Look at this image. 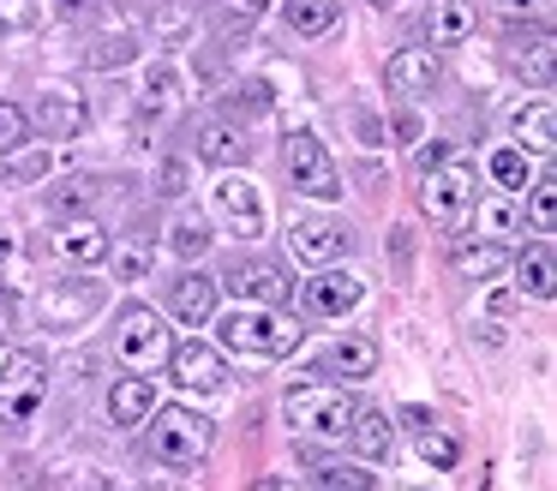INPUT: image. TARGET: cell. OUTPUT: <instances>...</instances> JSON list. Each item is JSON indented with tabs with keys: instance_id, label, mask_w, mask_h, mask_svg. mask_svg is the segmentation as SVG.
<instances>
[{
	"instance_id": "1",
	"label": "cell",
	"mask_w": 557,
	"mask_h": 491,
	"mask_svg": "<svg viewBox=\"0 0 557 491\" xmlns=\"http://www.w3.org/2000/svg\"><path fill=\"white\" fill-rule=\"evenodd\" d=\"M150 426H145V450L157 455V462L169 467H198L210 455V443H216V426H210L205 414H193V407L169 402V407H150Z\"/></svg>"
},
{
	"instance_id": "2",
	"label": "cell",
	"mask_w": 557,
	"mask_h": 491,
	"mask_svg": "<svg viewBox=\"0 0 557 491\" xmlns=\"http://www.w3.org/2000/svg\"><path fill=\"white\" fill-rule=\"evenodd\" d=\"M222 342L240 347V354H258V359H282V354L300 347V323L276 306H246L240 299V306L222 318Z\"/></svg>"
},
{
	"instance_id": "3",
	"label": "cell",
	"mask_w": 557,
	"mask_h": 491,
	"mask_svg": "<svg viewBox=\"0 0 557 491\" xmlns=\"http://www.w3.org/2000/svg\"><path fill=\"white\" fill-rule=\"evenodd\" d=\"M282 414H288V426L306 431V438H348L354 395L336 390V383H300V390H288Z\"/></svg>"
},
{
	"instance_id": "4",
	"label": "cell",
	"mask_w": 557,
	"mask_h": 491,
	"mask_svg": "<svg viewBox=\"0 0 557 491\" xmlns=\"http://www.w3.org/2000/svg\"><path fill=\"white\" fill-rule=\"evenodd\" d=\"M102 306H109V282L61 275V282H49L37 294V323H42V330H85Z\"/></svg>"
},
{
	"instance_id": "5",
	"label": "cell",
	"mask_w": 557,
	"mask_h": 491,
	"mask_svg": "<svg viewBox=\"0 0 557 491\" xmlns=\"http://www.w3.org/2000/svg\"><path fill=\"white\" fill-rule=\"evenodd\" d=\"M282 174L300 198H336L342 192V174H336V156L324 150V138L312 132H288L282 138Z\"/></svg>"
},
{
	"instance_id": "6",
	"label": "cell",
	"mask_w": 557,
	"mask_h": 491,
	"mask_svg": "<svg viewBox=\"0 0 557 491\" xmlns=\"http://www.w3.org/2000/svg\"><path fill=\"white\" fill-rule=\"evenodd\" d=\"M473 168L468 162H437V168H425V180H420V210L432 216L437 228H461L473 216Z\"/></svg>"
},
{
	"instance_id": "7",
	"label": "cell",
	"mask_w": 557,
	"mask_h": 491,
	"mask_svg": "<svg viewBox=\"0 0 557 491\" xmlns=\"http://www.w3.org/2000/svg\"><path fill=\"white\" fill-rule=\"evenodd\" d=\"M49 402V366L37 354H13L0 371V426H30Z\"/></svg>"
},
{
	"instance_id": "8",
	"label": "cell",
	"mask_w": 557,
	"mask_h": 491,
	"mask_svg": "<svg viewBox=\"0 0 557 491\" xmlns=\"http://www.w3.org/2000/svg\"><path fill=\"white\" fill-rule=\"evenodd\" d=\"M114 354H121L126 371H157L169 359V330L150 306H126L121 323H114Z\"/></svg>"
},
{
	"instance_id": "9",
	"label": "cell",
	"mask_w": 557,
	"mask_h": 491,
	"mask_svg": "<svg viewBox=\"0 0 557 491\" xmlns=\"http://www.w3.org/2000/svg\"><path fill=\"white\" fill-rule=\"evenodd\" d=\"M49 251L66 263V270H102L114 251L109 228L90 222V216H61V222L49 228Z\"/></svg>"
},
{
	"instance_id": "10",
	"label": "cell",
	"mask_w": 557,
	"mask_h": 491,
	"mask_svg": "<svg viewBox=\"0 0 557 491\" xmlns=\"http://www.w3.org/2000/svg\"><path fill=\"white\" fill-rule=\"evenodd\" d=\"M216 287H234L246 306H288L294 275H288V263H270V258H234Z\"/></svg>"
},
{
	"instance_id": "11",
	"label": "cell",
	"mask_w": 557,
	"mask_h": 491,
	"mask_svg": "<svg viewBox=\"0 0 557 491\" xmlns=\"http://www.w3.org/2000/svg\"><path fill=\"white\" fill-rule=\"evenodd\" d=\"M85 114L90 108L73 84H42L37 108H30V126H37L42 138H78V132H85Z\"/></svg>"
},
{
	"instance_id": "12",
	"label": "cell",
	"mask_w": 557,
	"mask_h": 491,
	"mask_svg": "<svg viewBox=\"0 0 557 491\" xmlns=\"http://www.w3.org/2000/svg\"><path fill=\"white\" fill-rule=\"evenodd\" d=\"M288 246H294V258H306V263H342L354 246V234L342 222H330V216H300V222L288 228Z\"/></svg>"
},
{
	"instance_id": "13",
	"label": "cell",
	"mask_w": 557,
	"mask_h": 491,
	"mask_svg": "<svg viewBox=\"0 0 557 491\" xmlns=\"http://www.w3.org/2000/svg\"><path fill=\"white\" fill-rule=\"evenodd\" d=\"M162 366L174 371V383H181V390H198V395H210V390H222V383H228L222 354H216V347H205V342L169 347V359H162Z\"/></svg>"
},
{
	"instance_id": "14",
	"label": "cell",
	"mask_w": 557,
	"mask_h": 491,
	"mask_svg": "<svg viewBox=\"0 0 557 491\" xmlns=\"http://www.w3.org/2000/svg\"><path fill=\"white\" fill-rule=\"evenodd\" d=\"M169 311L186 323V330H205V323L216 318V275L181 270V275L169 282Z\"/></svg>"
},
{
	"instance_id": "15",
	"label": "cell",
	"mask_w": 557,
	"mask_h": 491,
	"mask_svg": "<svg viewBox=\"0 0 557 491\" xmlns=\"http://www.w3.org/2000/svg\"><path fill=\"white\" fill-rule=\"evenodd\" d=\"M384 78H389V90L396 96H432L437 90V78H444V66H437V48H396L389 54V66H384Z\"/></svg>"
},
{
	"instance_id": "16",
	"label": "cell",
	"mask_w": 557,
	"mask_h": 491,
	"mask_svg": "<svg viewBox=\"0 0 557 491\" xmlns=\"http://www.w3.org/2000/svg\"><path fill=\"white\" fill-rule=\"evenodd\" d=\"M360 294H366V282L360 275H348V270H318L312 282H306V306H312V318H342V311H354L360 306Z\"/></svg>"
},
{
	"instance_id": "17",
	"label": "cell",
	"mask_w": 557,
	"mask_h": 491,
	"mask_svg": "<svg viewBox=\"0 0 557 491\" xmlns=\"http://www.w3.org/2000/svg\"><path fill=\"white\" fill-rule=\"evenodd\" d=\"M216 210L228 216V228H234L240 240H258V234H264V204H258V186H252V180L222 174V186H216Z\"/></svg>"
},
{
	"instance_id": "18",
	"label": "cell",
	"mask_w": 557,
	"mask_h": 491,
	"mask_svg": "<svg viewBox=\"0 0 557 491\" xmlns=\"http://www.w3.org/2000/svg\"><path fill=\"white\" fill-rule=\"evenodd\" d=\"M193 150H198V162H210V168H246L252 138H246V126H234V120H205Z\"/></svg>"
},
{
	"instance_id": "19",
	"label": "cell",
	"mask_w": 557,
	"mask_h": 491,
	"mask_svg": "<svg viewBox=\"0 0 557 491\" xmlns=\"http://www.w3.org/2000/svg\"><path fill=\"white\" fill-rule=\"evenodd\" d=\"M348 443L366 455V462H389V450H396V419H389L384 407H354Z\"/></svg>"
},
{
	"instance_id": "20",
	"label": "cell",
	"mask_w": 557,
	"mask_h": 491,
	"mask_svg": "<svg viewBox=\"0 0 557 491\" xmlns=\"http://www.w3.org/2000/svg\"><path fill=\"white\" fill-rule=\"evenodd\" d=\"M473 24H480L473 0H432V7H425V36H432V48H456V42H468Z\"/></svg>"
},
{
	"instance_id": "21",
	"label": "cell",
	"mask_w": 557,
	"mask_h": 491,
	"mask_svg": "<svg viewBox=\"0 0 557 491\" xmlns=\"http://www.w3.org/2000/svg\"><path fill=\"white\" fill-rule=\"evenodd\" d=\"M504 60H509V72H521V78H533V84L545 90V84H552L557 48H552V36H545V30H533V36H509V42H504Z\"/></svg>"
},
{
	"instance_id": "22",
	"label": "cell",
	"mask_w": 557,
	"mask_h": 491,
	"mask_svg": "<svg viewBox=\"0 0 557 491\" xmlns=\"http://www.w3.org/2000/svg\"><path fill=\"white\" fill-rule=\"evenodd\" d=\"M509 132H516V150L521 156H552V144H557V108L540 96L533 108H521Z\"/></svg>"
},
{
	"instance_id": "23",
	"label": "cell",
	"mask_w": 557,
	"mask_h": 491,
	"mask_svg": "<svg viewBox=\"0 0 557 491\" xmlns=\"http://www.w3.org/2000/svg\"><path fill=\"white\" fill-rule=\"evenodd\" d=\"M318 371H336V378H372V371H377V347L366 342V335H342V342L324 347Z\"/></svg>"
},
{
	"instance_id": "24",
	"label": "cell",
	"mask_w": 557,
	"mask_h": 491,
	"mask_svg": "<svg viewBox=\"0 0 557 491\" xmlns=\"http://www.w3.org/2000/svg\"><path fill=\"white\" fill-rule=\"evenodd\" d=\"M157 407V390H150V371H133L109 390V414L114 426H145V414Z\"/></svg>"
},
{
	"instance_id": "25",
	"label": "cell",
	"mask_w": 557,
	"mask_h": 491,
	"mask_svg": "<svg viewBox=\"0 0 557 491\" xmlns=\"http://www.w3.org/2000/svg\"><path fill=\"white\" fill-rule=\"evenodd\" d=\"M288 30L318 42V36H336L342 30V7L336 0H288Z\"/></svg>"
},
{
	"instance_id": "26",
	"label": "cell",
	"mask_w": 557,
	"mask_h": 491,
	"mask_svg": "<svg viewBox=\"0 0 557 491\" xmlns=\"http://www.w3.org/2000/svg\"><path fill=\"white\" fill-rule=\"evenodd\" d=\"M198 7H205V0H150V12H145L150 36H162V42H181V36L198 24Z\"/></svg>"
},
{
	"instance_id": "27",
	"label": "cell",
	"mask_w": 557,
	"mask_h": 491,
	"mask_svg": "<svg viewBox=\"0 0 557 491\" xmlns=\"http://www.w3.org/2000/svg\"><path fill=\"white\" fill-rule=\"evenodd\" d=\"M516 275H521V294L528 299H552L557 294V263H552V246H533V251H521L516 258Z\"/></svg>"
},
{
	"instance_id": "28",
	"label": "cell",
	"mask_w": 557,
	"mask_h": 491,
	"mask_svg": "<svg viewBox=\"0 0 557 491\" xmlns=\"http://www.w3.org/2000/svg\"><path fill=\"white\" fill-rule=\"evenodd\" d=\"M456 270L468 275V282H497V275L509 270V251L497 246V240H480V246H456Z\"/></svg>"
},
{
	"instance_id": "29",
	"label": "cell",
	"mask_w": 557,
	"mask_h": 491,
	"mask_svg": "<svg viewBox=\"0 0 557 491\" xmlns=\"http://www.w3.org/2000/svg\"><path fill=\"white\" fill-rule=\"evenodd\" d=\"M97 198H102L97 174H73L61 186H49V216H85V210H97Z\"/></svg>"
},
{
	"instance_id": "30",
	"label": "cell",
	"mask_w": 557,
	"mask_h": 491,
	"mask_svg": "<svg viewBox=\"0 0 557 491\" xmlns=\"http://www.w3.org/2000/svg\"><path fill=\"white\" fill-rule=\"evenodd\" d=\"M169 246L181 251L186 263L205 258V251H210V222L198 210H181V216H174V228H169Z\"/></svg>"
},
{
	"instance_id": "31",
	"label": "cell",
	"mask_w": 557,
	"mask_h": 491,
	"mask_svg": "<svg viewBox=\"0 0 557 491\" xmlns=\"http://www.w3.org/2000/svg\"><path fill=\"white\" fill-rule=\"evenodd\" d=\"M312 479H318V491H377V479L360 462H324Z\"/></svg>"
},
{
	"instance_id": "32",
	"label": "cell",
	"mask_w": 557,
	"mask_h": 491,
	"mask_svg": "<svg viewBox=\"0 0 557 491\" xmlns=\"http://www.w3.org/2000/svg\"><path fill=\"white\" fill-rule=\"evenodd\" d=\"M420 462H425V467H437V474L461 462V443L449 438V431H437V419H432V426H420Z\"/></svg>"
},
{
	"instance_id": "33",
	"label": "cell",
	"mask_w": 557,
	"mask_h": 491,
	"mask_svg": "<svg viewBox=\"0 0 557 491\" xmlns=\"http://www.w3.org/2000/svg\"><path fill=\"white\" fill-rule=\"evenodd\" d=\"M492 180H497V192H521L528 186V156L516 150V144H509V150H492Z\"/></svg>"
},
{
	"instance_id": "34",
	"label": "cell",
	"mask_w": 557,
	"mask_h": 491,
	"mask_svg": "<svg viewBox=\"0 0 557 491\" xmlns=\"http://www.w3.org/2000/svg\"><path fill=\"white\" fill-rule=\"evenodd\" d=\"M25 138H30V114L18 102H0V156L25 150Z\"/></svg>"
},
{
	"instance_id": "35",
	"label": "cell",
	"mask_w": 557,
	"mask_h": 491,
	"mask_svg": "<svg viewBox=\"0 0 557 491\" xmlns=\"http://www.w3.org/2000/svg\"><path fill=\"white\" fill-rule=\"evenodd\" d=\"M509 228H516V204H509V192L485 198V204H480V234H485V240H504Z\"/></svg>"
},
{
	"instance_id": "36",
	"label": "cell",
	"mask_w": 557,
	"mask_h": 491,
	"mask_svg": "<svg viewBox=\"0 0 557 491\" xmlns=\"http://www.w3.org/2000/svg\"><path fill=\"white\" fill-rule=\"evenodd\" d=\"M528 216H533V228H540V234H552V222H557V180H552V174H545L540 186H533Z\"/></svg>"
},
{
	"instance_id": "37",
	"label": "cell",
	"mask_w": 557,
	"mask_h": 491,
	"mask_svg": "<svg viewBox=\"0 0 557 491\" xmlns=\"http://www.w3.org/2000/svg\"><path fill=\"white\" fill-rule=\"evenodd\" d=\"M114 258V282H138V275L150 270V246H121V251H109Z\"/></svg>"
},
{
	"instance_id": "38",
	"label": "cell",
	"mask_w": 557,
	"mask_h": 491,
	"mask_svg": "<svg viewBox=\"0 0 557 491\" xmlns=\"http://www.w3.org/2000/svg\"><path fill=\"white\" fill-rule=\"evenodd\" d=\"M169 96H174V66H162V60H157V66L145 72V108H162Z\"/></svg>"
},
{
	"instance_id": "39",
	"label": "cell",
	"mask_w": 557,
	"mask_h": 491,
	"mask_svg": "<svg viewBox=\"0 0 557 491\" xmlns=\"http://www.w3.org/2000/svg\"><path fill=\"white\" fill-rule=\"evenodd\" d=\"M42 19V0H0V24H13V30H30Z\"/></svg>"
},
{
	"instance_id": "40",
	"label": "cell",
	"mask_w": 557,
	"mask_h": 491,
	"mask_svg": "<svg viewBox=\"0 0 557 491\" xmlns=\"http://www.w3.org/2000/svg\"><path fill=\"white\" fill-rule=\"evenodd\" d=\"M121 60H133V42H126V36H109L102 48H90V66H121Z\"/></svg>"
},
{
	"instance_id": "41",
	"label": "cell",
	"mask_w": 557,
	"mask_h": 491,
	"mask_svg": "<svg viewBox=\"0 0 557 491\" xmlns=\"http://www.w3.org/2000/svg\"><path fill=\"white\" fill-rule=\"evenodd\" d=\"M497 7H504L509 19H545V12H552V0H497Z\"/></svg>"
},
{
	"instance_id": "42",
	"label": "cell",
	"mask_w": 557,
	"mask_h": 491,
	"mask_svg": "<svg viewBox=\"0 0 557 491\" xmlns=\"http://www.w3.org/2000/svg\"><path fill=\"white\" fill-rule=\"evenodd\" d=\"M162 192H169V198H181V192H186V168H181V162L162 168Z\"/></svg>"
},
{
	"instance_id": "43",
	"label": "cell",
	"mask_w": 557,
	"mask_h": 491,
	"mask_svg": "<svg viewBox=\"0 0 557 491\" xmlns=\"http://www.w3.org/2000/svg\"><path fill=\"white\" fill-rule=\"evenodd\" d=\"M252 491H288V486H282V479H258Z\"/></svg>"
},
{
	"instance_id": "44",
	"label": "cell",
	"mask_w": 557,
	"mask_h": 491,
	"mask_svg": "<svg viewBox=\"0 0 557 491\" xmlns=\"http://www.w3.org/2000/svg\"><path fill=\"white\" fill-rule=\"evenodd\" d=\"M0 342H7V299H0Z\"/></svg>"
},
{
	"instance_id": "45",
	"label": "cell",
	"mask_w": 557,
	"mask_h": 491,
	"mask_svg": "<svg viewBox=\"0 0 557 491\" xmlns=\"http://www.w3.org/2000/svg\"><path fill=\"white\" fill-rule=\"evenodd\" d=\"M372 7H389V0H372Z\"/></svg>"
},
{
	"instance_id": "46",
	"label": "cell",
	"mask_w": 557,
	"mask_h": 491,
	"mask_svg": "<svg viewBox=\"0 0 557 491\" xmlns=\"http://www.w3.org/2000/svg\"><path fill=\"white\" fill-rule=\"evenodd\" d=\"M246 7H258V0H246Z\"/></svg>"
}]
</instances>
